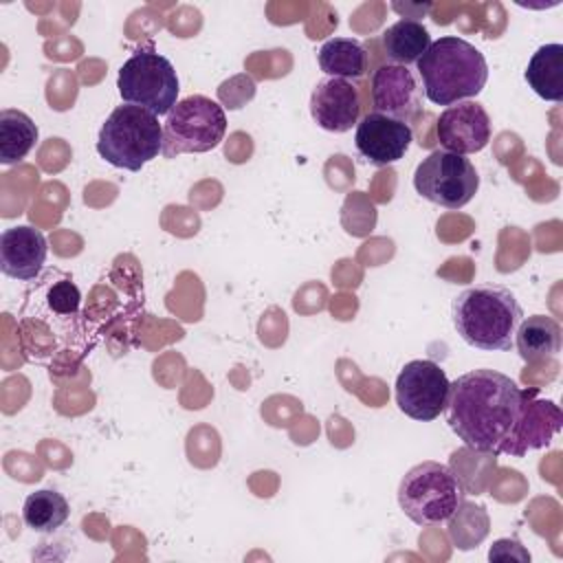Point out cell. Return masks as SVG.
Masks as SVG:
<instances>
[{"instance_id": "9c48e42d", "label": "cell", "mask_w": 563, "mask_h": 563, "mask_svg": "<svg viewBox=\"0 0 563 563\" xmlns=\"http://www.w3.org/2000/svg\"><path fill=\"white\" fill-rule=\"evenodd\" d=\"M451 380L444 369L427 358L409 361L396 378V405L411 420L431 422L444 413Z\"/></svg>"}, {"instance_id": "5bb4252c", "label": "cell", "mask_w": 563, "mask_h": 563, "mask_svg": "<svg viewBox=\"0 0 563 563\" xmlns=\"http://www.w3.org/2000/svg\"><path fill=\"white\" fill-rule=\"evenodd\" d=\"M48 244L40 229L20 224L0 235V271L18 282L35 279L46 262Z\"/></svg>"}, {"instance_id": "277c9868", "label": "cell", "mask_w": 563, "mask_h": 563, "mask_svg": "<svg viewBox=\"0 0 563 563\" xmlns=\"http://www.w3.org/2000/svg\"><path fill=\"white\" fill-rule=\"evenodd\" d=\"M97 152L112 167L141 172L163 154V123L139 106H117L99 130Z\"/></svg>"}, {"instance_id": "52a82bcc", "label": "cell", "mask_w": 563, "mask_h": 563, "mask_svg": "<svg viewBox=\"0 0 563 563\" xmlns=\"http://www.w3.org/2000/svg\"><path fill=\"white\" fill-rule=\"evenodd\" d=\"M227 132V114L222 106L205 95L180 99L163 123V154H205L220 145Z\"/></svg>"}, {"instance_id": "ac0fdd59", "label": "cell", "mask_w": 563, "mask_h": 563, "mask_svg": "<svg viewBox=\"0 0 563 563\" xmlns=\"http://www.w3.org/2000/svg\"><path fill=\"white\" fill-rule=\"evenodd\" d=\"M431 46L427 26L418 20L402 18L383 31V51L391 64L411 66Z\"/></svg>"}, {"instance_id": "7a4b0ae2", "label": "cell", "mask_w": 563, "mask_h": 563, "mask_svg": "<svg viewBox=\"0 0 563 563\" xmlns=\"http://www.w3.org/2000/svg\"><path fill=\"white\" fill-rule=\"evenodd\" d=\"M453 328L464 343L486 352H508L515 345L523 310L517 297L495 284L464 288L451 303Z\"/></svg>"}, {"instance_id": "7402d4cb", "label": "cell", "mask_w": 563, "mask_h": 563, "mask_svg": "<svg viewBox=\"0 0 563 563\" xmlns=\"http://www.w3.org/2000/svg\"><path fill=\"white\" fill-rule=\"evenodd\" d=\"M81 303V292L70 279L57 282L48 290V306L59 314H75Z\"/></svg>"}, {"instance_id": "5b68a950", "label": "cell", "mask_w": 563, "mask_h": 563, "mask_svg": "<svg viewBox=\"0 0 563 563\" xmlns=\"http://www.w3.org/2000/svg\"><path fill=\"white\" fill-rule=\"evenodd\" d=\"M464 504V486L440 462L411 466L398 484V506L416 526H438L453 519Z\"/></svg>"}, {"instance_id": "e0dca14e", "label": "cell", "mask_w": 563, "mask_h": 563, "mask_svg": "<svg viewBox=\"0 0 563 563\" xmlns=\"http://www.w3.org/2000/svg\"><path fill=\"white\" fill-rule=\"evenodd\" d=\"M528 86L545 101H563V44L539 46L523 73Z\"/></svg>"}, {"instance_id": "4fadbf2b", "label": "cell", "mask_w": 563, "mask_h": 563, "mask_svg": "<svg viewBox=\"0 0 563 563\" xmlns=\"http://www.w3.org/2000/svg\"><path fill=\"white\" fill-rule=\"evenodd\" d=\"M361 99L352 81L339 77L321 79L310 95L312 121L334 134L350 132L358 123Z\"/></svg>"}, {"instance_id": "8992f818", "label": "cell", "mask_w": 563, "mask_h": 563, "mask_svg": "<svg viewBox=\"0 0 563 563\" xmlns=\"http://www.w3.org/2000/svg\"><path fill=\"white\" fill-rule=\"evenodd\" d=\"M119 95L125 103L150 110L156 117H167L178 103V75L174 64L152 46L134 51L117 77Z\"/></svg>"}, {"instance_id": "2e32d148", "label": "cell", "mask_w": 563, "mask_h": 563, "mask_svg": "<svg viewBox=\"0 0 563 563\" xmlns=\"http://www.w3.org/2000/svg\"><path fill=\"white\" fill-rule=\"evenodd\" d=\"M515 347L526 363L543 361L561 352V325L548 314L521 319L515 332Z\"/></svg>"}, {"instance_id": "7c38bea8", "label": "cell", "mask_w": 563, "mask_h": 563, "mask_svg": "<svg viewBox=\"0 0 563 563\" xmlns=\"http://www.w3.org/2000/svg\"><path fill=\"white\" fill-rule=\"evenodd\" d=\"M372 103L376 112L409 123L422 110V88L409 66L383 64L372 75Z\"/></svg>"}, {"instance_id": "d6986e66", "label": "cell", "mask_w": 563, "mask_h": 563, "mask_svg": "<svg viewBox=\"0 0 563 563\" xmlns=\"http://www.w3.org/2000/svg\"><path fill=\"white\" fill-rule=\"evenodd\" d=\"M319 66L328 77L358 79L367 70V51L354 37H332L319 48Z\"/></svg>"}, {"instance_id": "30bf717a", "label": "cell", "mask_w": 563, "mask_h": 563, "mask_svg": "<svg viewBox=\"0 0 563 563\" xmlns=\"http://www.w3.org/2000/svg\"><path fill=\"white\" fill-rule=\"evenodd\" d=\"M413 141L411 125L380 112H367L354 132V145L358 154L376 167L400 161Z\"/></svg>"}, {"instance_id": "3957f363", "label": "cell", "mask_w": 563, "mask_h": 563, "mask_svg": "<svg viewBox=\"0 0 563 563\" xmlns=\"http://www.w3.org/2000/svg\"><path fill=\"white\" fill-rule=\"evenodd\" d=\"M416 68L427 99L435 106H453L477 97L488 81L486 57L457 35H442L431 42Z\"/></svg>"}, {"instance_id": "ffe728a7", "label": "cell", "mask_w": 563, "mask_h": 563, "mask_svg": "<svg viewBox=\"0 0 563 563\" xmlns=\"http://www.w3.org/2000/svg\"><path fill=\"white\" fill-rule=\"evenodd\" d=\"M37 143L35 121L13 108L0 110V163L13 165L22 161Z\"/></svg>"}, {"instance_id": "44dd1931", "label": "cell", "mask_w": 563, "mask_h": 563, "mask_svg": "<svg viewBox=\"0 0 563 563\" xmlns=\"http://www.w3.org/2000/svg\"><path fill=\"white\" fill-rule=\"evenodd\" d=\"M70 517L66 497L53 488H40L24 499L22 519L35 532H55Z\"/></svg>"}, {"instance_id": "6da1fadb", "label": "cell", "mask_w": 563, "mask_h": 563, "mask_svg": "<svg viewBox=\"0 0 563 563\" xmlns=\"http://www.w3.org/2000/svg\"><path fill=\"white\" fill-rule=\"evenodd\" d=\"M523 407V389L497 369H473L449 387L446 422L473 451L510 455L517 422Z\"/></svg>"}, {"instance_id": "8fae6325", "label": "cell", "mask_w": 563, "mask_h": 563, "mask_svg": "<svg viewBox=\"0 0 563 563\" xmlns=\"http://www.w3.org/2000/svg\"><path fill=\"white\" fill-rule=\"evenodd\" d=\"M435 134L446 152L475 154L490 141V117L479 101H457L438 117Z\"/></svg>"}, {"instance_id": "ba28073f", "label": "cell", "mask_w": 563, "mask_h": 563, "mask_svg": "<svg viewBox=\"0 0 563 563\" xmlns=\"http://www.w3.org/2000/svg\"><path fill=\"white\" fill-rule=\"evenodd\" d=\"M413 189L433 205L444 209H462L475 198L479 176L466 156L433 150L418 163L413 172Z\"/></svg>"}, {"instance_id": "9a60e30c", "label": "cell", "mask_w": 563, "mask_h": 563, "mask_svg": "<svg viewBox=\"0 0 563 563\" xmlns=\"http://www.w3.org/2000/svg\"><path fill=\"white\" fill-rule=\"evenodd\" d=\"M537 391H523V407L515 431V442L510 455L521 457L530 449H541L552 442L561 431V409L552 400H537Z\"/></svg>"}]
</instances>
